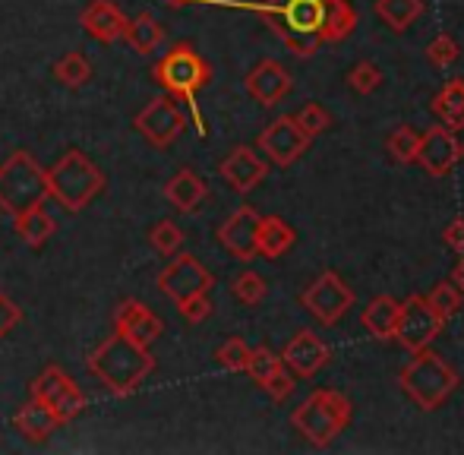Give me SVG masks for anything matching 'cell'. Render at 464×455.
I'll list each match as a JSON object with an SVG mask.
<instances>
[{
  "mask_svg": "<svg viewBox=\"0 0 464 455\" xmlns=\"http://www.w3.org/2000/svg\"><path fill=\"white\" fill-rule=\"evenodd\" d=\"M376 13L389 29L404 32L414 25V19H420L423 0H376Z\"/></svg>",
  "mask_w": 464,
  "mask_h": 455,
  "instance_id": "obj_28",
  "label": "cell"
},
{
  "mask_svg": "<svg viewBox=\"0 0 464 455\" xmlns=\"http://www.w3.org/2000/svg\"><path fill=\"white\" fill-rule=\"evenodd\" d=\"M411 361L401 367L398 373V382H401L404 395L414 402L420 411H436L442 408L452 392L459 389V370L446 361L442 354H436L433 348H420V351H411Z\"/></svg>",
  "mask_w": 464,
  "mask_h": 455,
  "instance_id": "obj_4",
  "label": "cell"
},
{
  "mask_svg": "<svg viewBox=\"0 0 464 455\" xmlns=\"http://www.w3.org/2000/svg\"><path fill=\"white\" fill-rule=\"evenodd\" d=\"M427 304L436 310V316H440L442 323H449V320H455V316L461 314V304H464V295H461V288L459 285L449 278V282H440L433 291L427 295Z\"/></svg>",
  "mask_w": 464,
  "mask_h": 455,
  "instance_id": "obj_32",
  "label": "cell"
},
{
  "mask_svg": "<svg viewBox=\"0 0 464 455\" xmlns=\"http://www.w3.org/2000/svg\"><path fill=\"white\" fill-rule=\"evenodd\" d=\"M310 142H313V136L304 133V127L297 123V117L281 114L263 130V133H259L256 146H259V152L272 161V165L291 168L294 161L310 149Z\"/></svg>",
  "mask_w": 464,
  "mask_h": 455,
  "instance_id": "obj_10",
  "label": "cell"
},
{
  "mask_svg": "<svg viewBox=\"0 0 464 455\" xmlns=\"http://www.w3.org/2000/svg\"><path fill=\"white\" fill-rule=\"evenodd\" d=\"M446 323L436 316V310L427 304V297L411 295L408 301H401V314H398V326H395V339L401 348L408 351H420L427 344L436 342V335L442 333Z\"/></svg>",
  "mask_w": 464,
  "mask_h": 455,
  "instance_id": "obj_12",
  "label": "cell"
},
{
  "mask_svg": "<svg viewBox=\"0 0 464 455\" xmlns=\"http://www.w3.org/2000/svg\"><path fill=\"white\" fill-rule=\"evenodd\" d=\"M461 159H464V146L455 130L436 123V127H430L420 133L417 161H420V168L430 174V178H446V174H452L455 168L461 165Z\"/></svg>",
  "mask_w": 464,
  "mask_h": 455,
  "instance_id": "obj_13",
  "label": "cell"
},
{
  "mask_svg": "<svg viewBox=\"0 0 464 455\" xmlns=\"http://www.w3.org/2000/svg\"><path fill=\"white\" fill-rule=\"evenodd\" d=\"M433 114L442 127L449 130H464V80H449L446 86L436 92L433 99Z\"/></svg>",
  "mask_w": 464,
  "mask_h": 455,
  "instance_id": "obj_26",
  "label": "cell"
},
{
  "mask_svg": "<svg viewBox=\"0 0 464 455\" xmlns=\"http://www.w3.org/2000/svg\"><path fill=\"white\" fill-rule=\"evenodd\" d=\"M114 333L127 335V339L140 342V344H152L165 333V323L155 310H149L142 301H123L121 307L114 310Z\"/></svg>",
  "mask_w": 464,
  "mask_h": 455,
  "instance_id": "obj_18",
  "label": "cell"
},
{
  "mask_svg": "<svg viewBox=\"0 0 464 455\" xmlns=\"http://www.w3.org/2000/svg\"><path fill=\"white\" fill-rule=\"evenodd\" d=\"M54 80L67 89H80L92 80V63L82 51H67L61 61L54 63Z\"/></svg>",
  "mask_w": 464,
  "mask_h": 455,
  "instance_id": "obj_29",
  "label": "cell"
},
{
  "mask_svg": "<svg viewBox=\"0 0 464 455\" xmlns=\"http://www.w3.org/2000/svg\"><path fill=\"white\" fill-rule=\"evenodd\" d=\"M259 218H263V216H259L253 206H240V209L231 212V216H227L225 222H221V228H218V244L225 247L234 259H240V263H250V259H256Z\"/></svg>",
  "mask_w": 464,
  "mask_h": 455,
  "instance_id": "obj_15",
  "label": "cell"
},
{
  "mask_svg": "<svg viewBox=\"0 0 464 455\" xmlns=\"http://www.w3.org/2000/svg\"><path fill=\"white\" fill-rule=\"evenodd\" d=\"M354 301L357 297H354V291H351V285L332 269L319 272L304 288V295H300V307H304L313 320L323 323V326H335V323L354 307Z\"/></svg>",
  "mask_w": 464,
  "mask_h": 455,
  "instance_id": "obj_8",
  "label": "cell"
},
{
  "mask_svg": "<svg viewBox=\"0 0 464 455\" xmlns=\"http://www.w3.org/2000/svg\"><path fill=\"white\" fill-rule=\"evenodd\" d=\"M161 4H168V6H187V4H193V0H161Z\"/></svg>",
  "mask_w": 464,
  "mask_h": 455,
  "instance_id": "obj_46",
  "label": "cell"
},
{
  "mask_svg": "<svg viewBox=\"0 0 464 455\" xmlns=\"http://www.w3.org/2000/svg\"><path fill=\"white\" fill-rule=\"evenodd\" d=\"M70 380H73V376H70L67 370L61 367V363H48V367H44L42 373L32 380V399L51 405V399H54V395L61 392V389L67 386Z\"/></svg>",
  "mask_w": 464,
  "mask_h": 455,
  "instance_id": "obj_33",
  "label": "cell"
},
{
  "mask_svg": "<svg viewBox=\"0 0 464 455\" xmlns=\"http://www.w3.org/2000/svg\"><path fill=\"white\" fill-rule=\"evenodd\" d=\"M294 240H297V234H294V228L287 225L281 216H263V218H259L256 257H266V259L285 257V253L294 247Z\"/></svg>",
  "mask_w": 464,
  "mask_h": 455,
  "instance_id": "obj_23",
  "label": "cell"
},
{
  "mask_svg": "<svg viewBox=\"0 0 464 455\" xmlns=\"http://www.w3.org/2000/svg\"><path fill=\"white\" fill-rule=\"evenodd\" d=\"M398 314H401V301H395V297H389V295H379L363 307L361 323L372 339L389 342V339H395Z\"/></svg>",
  "mask_w": 464,
  "mask_h": 455,
  "instance_id": "obj_22",
  "label": "cell"
},
{
  "mask_svg": "<svg viewBox=\"0 0 464 455\" xmlns=\"http://www.w3.org/2000/svg\"><path fill=\"white\" fill-rule=\"evenodd\" d=\"M452 282L461 288V295H464V253H461V259H459V266L452 269Z\"/></svg>",
  "mask_w": 464,
  "mask_h": 455,
  "instance_id": "obj_45",
  "label": "cell"
},
{
  "mask_svg": "<svg viewBox=\"0 0 464 455\" xmlns=\"http://www.w3.org/2000/svg\"><path fill=\"white\" fill-rule=\"evenodd\" d=\"M294 386H297V382H294V373L287 367H281L278 373L272 376V380L266 382V386H259V389H263V392H269L272 402H285V399H291Z\"/></svg>",
  "mask_w": 464,
  "mask_h": 455,
  "instance_id": "obj_42",
  "label": "cell"
},
{
  "mask_svg": "<svg viewBox=\"0 0 464 455\" xmlns=\"http://www.w3.org/2000/svg\"><path fill=\"white\" fill-rule=\"evenodd\" d=\"M329 357H332L329 344L319 339L316 333H310V329H300V333L285 344V351H281L285 367L291 370L294 376H300V380L316 376L319 370L329 363Z\"/></svg>",
  "mask_w": 464,
  "mask_h": 455,
  "instance_id": "obj_16",
  "label": "cell"
},
{
  "mask_svg": "<svg viewBox=\"0 0 464 455\" xmlns=\"http://www.w3.org/2000/svg\"><path fill=\"white\" fill-rule=\"evenodd\" d=\"M48 199V174L42 161L25 149H16L0 161V212L19 218Z\"/></svg>",
  "mask_w": 464,
  "mask_h": 455,
  "instance_id": "obj_7",
  "label": "cell"
},
{
  "mask_svg": "<svg viewBox=\"0 0 464 455\" xmlns=\"http://www.w3.org/2000/svg\"><path fill=\"white\" fill-rule=\"evenodd\" d=\"M215 285V276L189 253H174V259L159 272V288L165 297H171L174 304L187 301L196 295H208Z\"/></svg>",
  "mask_w": 464,
  "mask_h": 455,
  "instance_id": "obj_11",
  "label": "cell"
},
{
  "mask_svg": "<svg viewBox=\"0 0 464 455\" xmlns=\"http://www.w3.org/2000/svg\"><path fill=\"white\" fill-rule=\"evenodd\" d=\"M206 197H208L206 180H202L193 168H180V171L165 184V199L178 212H184V216H193Z\"/></svg>",
  "mask_w": 464,
  "mask_h": 455,
  "instance_id": "obj_20",
  "label": "cell"
},
{
  "mask_svg": "<svg viewBox=\"0 0 464 455\" xmlns=\"http://www.w3.org/2000/svg\"><path fill=\"white\" fill-rule=\"evenodd\" d=\"M218 174L234 193H253L269 174V161L263 155H256V149L237 146L225 155V161L218 165Z\"/></svg>",
  "mask_w": 464,
  "mask_h": 455,
  "instance_id": "obj_14",
  "label": "cell"
},
{
  "mask_svg": "<svg viewBox=\"0 0 464 455\" xmlns=\"http://www.w3.org/2000/svg\"><path fill=\"white\" fill-rule=\"evenodd\" d=\"M297 123L304 127L306 136H319V133H325V130L332 127V114L325 111L319 102H306V105L300 108V114H297Z\"/></svg>",
  "mask_w": 464,
  "mask_h": 455,
  "instance_id": "obj_40",
  "label": "cell"
},
{
  "mask_svg": "<svg viewBox=\"0 0 464 455\" xmlns=\"http://www.w3.org/2000/svg\"><path fill=\"white\" fill-rule=\"evenodd\" d=\"M250 344L244 339H227L218 344V351H215V361L221 363L225 370H231V373H244L246 370V361H250Z\"/></svg>",
  "mask_w": 464,
  "mask_h": 455,
  "instance_id": "obj_37",
  "label": "cell"
},
{
  "mask_svg": "<svg viewBox=\"0 0 464 455\" xmlns=\"http://www.w3.org/2000/svg\"><path fill=\"white\" fill-rule=\"evenodd\" d=\"M246 95H250L256 105L276 108L281 99L294 89V80L278 61H259L256 67L246 73Z\"/></svg>",
  "mask_w": 464,
  "mask_h": 455,
  "instance_id": "obj_17",
  "label": "cell"
},
{
  "mask_svg": "<svg viewBox=\"0 0 464 455\" xmlns=\"http://www.w3.org/2000/svg\"><path fill=\"white\" fill-rule=\"evenodd\" d=\"M459 42H455L452 35H449V32H440V35L433 38V42L427 44V57H430V63H433V67H452L455 61H459Z\"/></svg>",
  "mask_w": 464,
  "mask_h": 455,
  "instance_id": "obj_39",
  "label": "cell"
},
{
  "mask_svg": "<svg viewBox=\"0 0 464 455\" xmlns=\"http://www.w3.org/2000/svg\"><path fill=\"white\" fill-rule=\"evenodd\" d=\"M184 231L178 228V222H171V218H161V222L152 225V231H149V244L155 247V253H161V257H174V253H180V247H184Z\"/></svg>",
  "mask_w": 464,
  "mask_h": 455,
  "instance_id": "obj_35",
  "label": "cell"
},
{
  "mask_svg": "<svg viewBox=\"0 0 464 455\" xmlns=\"http://www.w3.org/2000/svg\"><path fill=\"white\" fill-rule=\"evenodd\" d=\"M86 367L108 392L123 399V395H133L136 389L149 380V373L155 370V357L146 344L127 339V335H121V333H111L108 339L89 354Z\"/></svg>",
  "mask_w": 464,
  "mask_h": 455,
  "instance_id": "obj_1",
  "label": "cell"
},
{
  "mask_svg": "<svg viewBox=\"0 0 464 455\" xmlns=\"http://www.w3.org/2000/svg\"><path fill=\"white\" fill-rule=\"evenodd\" d=\"M178 314L184 316L187 323H206L208 316H212V301H208V295H196V297H187V301L178 304Z\"/></svg>",
  "mask_w": 464,
  "mask_h": 455,
  "instance_id": "obj_41",
  "label": "cell"
},
{
  "mask_svg": "<svg viewBox=\"0 0 464 455\" xmlns=\"http://www.w3.org/2000/svg\"><path fill=\"white\" fill-rule=\"evenodd\" d=\"M357 29V10L348 0H323V29L319 38L325 42H344Z\"/></svg>",
  "mask_w": 464,
  "mask_h": 455,
  "instance_id": "obj_25",
  "label": "cell"
},
{
  "mask_svg": "<svg viewBox=\"0 0 464 455\" xmlns=\"http://www.w3.org/2000/svg\"><path fill=\"white\" fill-rule=\"evenodd\" d=\"M417 146H420V130H414L411 123L395 127L389 133V140H385V149H389L392 161H398V165H414Z\"/></svg>",
  "mask_w": 464,
  "mask_h": 455,
  "instance_id": "obj_30",
  "label": "cell"
},
{
  "mask_svg": "<svg viewBox=\"0 0 464 455\" xmlns=\"http://www.w3.org/2000/svg\"><path fill=\"white\" fill-rule=\"evenodd\" d=\"M152 80L159 82L171 99L184 102L189 108V114H193L196 133L206 136V121H202V114H199V105H196L199 89H206L208 82H212V67L206 63V57L189 42H180V44H174L161 61H155Z\"/></svg>",
  "mask_w": 464,
  "mask_h": 455,
  "instance_id": "obj_2",
  "label": "cell"
},
{
  "mask_svg": "<svg viewBox=\"0 0 464 455\" xmlns=\"http://www.w3.org/2000/svg\"><path fill=\"white\" fill-rule=\"evenodd\" d=\"M19 323H23V310H19L16 304H13L4 291H0V339H4V335H10Z\"/></svg>",
  "mask_w": 464,
  "mask_h": 455,
  "instance_id": "obj_43",
  "label": "cell"
},
{
  "mask_svg": "<svg viewBox=\"0 0 464 455\" xmlns=\"http://www.w3.org/2000/svg\"><path fill=\"white\" fill-rule=\"evenodd\" d=\"M272 32L281 38L287 51L297 57H313L323 44V0H269V4H250Z\"/></svg>",
  "mask_w": 464,
  "mask_h": 455,
  "instance_id": "obj_3",
  "label": "cell"
},
{
  "mask_svg": "<svg viewBox=\"0 0 464 455\" xmlns=\"http://www.w3.org/2000/svg\"><path fill=\"white\" fill-rule=\"evenodd\" d=\"M266 291H269L266 278L259 276V272H253V269L240 272V276L231 282V295L237 297V301L244 304V307H256V304H263Z\"/></svg>",
  "mask_w": 464,
  "mask_h": 455,
  "instance_id": "obj_36",
  "label": "cell"
},
{
  "mask_svg": "<svg viewBox=\"0 0 464 455\" xmlns=\"http://www.w3.org/2000/svg\"><path fill=\"white\" fill-rule=\"evenodd\" d=\"M51 411H54L57 424H70V421H76L82 414V408H86V392H82L80 386H76V380H70L67 386L61 389V392L51 399Z\"/></svg>",
  "mask_w": 464,
  "mask_h": 455,
  "instance_id": "obj_31",
  "label": "cell"
},
{
  "mask_svg": "<svg viewBox=\"0 0 464 455\" xmlns=\"http://www.w3.org/2000/svg\"><path fill=\"white\" fill-rule=\"evenodd\" d=\"M13 228H16V234H19V240H23V244L44 247L51 237H54L57 222L42 209V206H38V209H29V212H23L19 218H13Z\"/></svg>",
  "mask_w": 464,
  "mask_h": 455,
  "instance_id": "obj_27",
  "label": "cell"
},
{
  "mask_svg": "<svg viewBox=\"0 0 464 455\" xmlns=\"http://www.w3.org/2000/svg\"><path fill=\"white\" fill-rule=\"evenodd\" d=\"M348 86L354 89L357 95L376 92V89L382 86V70H379L376 63H370V61L354 63V67H351V73H348Z\"/></svg>",
  "mask_w": 464,
  "mask_h": 455,
  "instance_id": "obj_38",
  "label": "cell"
},
{
  "mask_svg": "<svg viewBox=\"0 0 464 455\" xmlns=\"http://www.w3.org/2000/svg\"><path fill=\"white\" fill-rule=\"evenodd\" d=\"M44 174H48V199H54L67 212H82L104 190L102 168L80 149L63 152L54 165L44 168Z\"/></svg>",
  "mask_w": 464,
  "mask_h": 455,
  "instance_id": "obj_6",
  "label": "cell"
},
{
  "mask_svg": "<svg viewBox=\"0 0 464 455\" xmlns=\"http://www.w3.org/2000/svg\"><path fill=\"white\" fill-rule=\"evenodd\" d=\"M354 405L338 389H313L304 402L291 411V427L316 450L332 446L351 424Z\"/></svg>",
  "mask_w": 464,
  "mask_h": 455,
  "instance_id": "obj_5",
  "label": "cell"
},
{
  "mask_svg": "<svg viewBox=\"0 0 464 455\" xmlns=\"http://www.w3.org/2000/svg\"><path fill=\"white\" fill-rule=\"evenodd\" d=\"M123 42H127L136 54H155V51L165 44V25H161L152 13H140L136 19H127Z\"/></svg>",
  "mask_w": 464,
  "mask_h": 455,
  "instance_id": "obj_24",
  "label": "cell"
},
{
  "mask_svg": "<svg viewBox=\"0 0 464 455\" xmlns=\"http://www.w3.org/2000/svg\"><path fill=\"white\" fill-rule=\"evenodd\" d=\"M133 127L140 136L155 149H168L180 133L187 130V117L180 111V102L171 95H159L152 99L140 114L133 117Z\"/></svg>",
  "mask_w": 464,
  "mask_h": 455,
  "instance_id": "obj_9",
  "label": "cell"
},
{
  "mask_svg": "<svg viewBox=\"0 0 464 455\" xmlns=\"http://www.w3.org/2000/svg\"><path fill=\"white\" fill-rule=\"evenodd\" d=\"M281 367H285V361H281L276 351H269L266 344H259V348L250 351V361H246L244 373H250V380L256 382V386H266V382H269Z\"/></svg>",
  "mask_w": 464,
  "mask_h": 455,
  "instance_id": "obj_34",
  "label": "cell"
},
{
  "mask_svg": "<svg viewBox=\"0 0 464 455\" xmlns=\"http://www.w3.org/2000/svg\"><path fill=\"white\" fill-rule=\"evenodd\" d=\"M80 25L86 29L89 38H95L98 44H114L123 38L127 16H123L121 6H117L114 0H92V4L80 13Z\"/></svg>",
  "mask_w": 464,
  "mask_h": 455,
  "instance_id": "obj_19",
  "label": "cell"
},
{
  "mask_svg": "<svg viewBox=\"0 0 464 455\" xmlns=\"http://www.w3.org/2000/svg\"><path fill=\"white\" fill-rule=\"evenodd\" d=\"M13 427H16L29 443H44V440L54 437V431L61 424H57L54 411H51L44 402H38L29 395V402H25V405L16 411V418H13Z\"/></svg>",
  "mask_w": 464,
  "mask_h": 455,
  "instance_id": "obj_21",
  "label": "cell"
},
{
  "mask_svg": "<svg viewBox=\"0 0 464 455\" xmlns=\"http://www.w3.org/2000/svg\"><path fill=\"white\" fill-rule=\"evenodd\" d=\"M442 240H446L449 250H455L461 257V253H464V218L461 216L449 222V228L442 231Z\"/></svg>",
  "mask_w": 464,
  "mask_h": 455,
  "instance_id": "obj_44",
  "label": "cell"
}]
</instances>
